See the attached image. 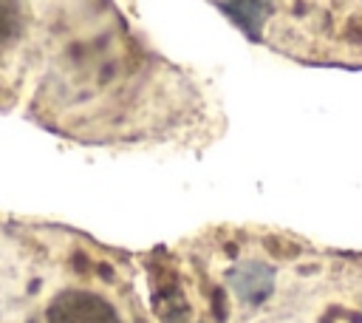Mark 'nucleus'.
I'll return each instance as SVG.
<instances>
[{
    "label": "nucleus",
    "instance_id": "f257e3e1",
    "mask_svg": "<svg viewBox=\"0 0 362 323\" xmlns=\"http://www.w3.org/2000/svg\"><path fill=\"white\" fill-rule=\"evenodd\" d=\"M274 283H277V275H274L272 264H266L260 258H243V261L232 264L226 272V286L235 295V300L243 306L266 303L274 292Z\"/></svg>",
    "mask_w": 362,
    "mask_h": 323
},
{
    "label": "nucleus",
    "instance_id": "f03ea898",
    "mask_svg": "<svg viewBox=\"0 0 362 323\" xmlns=\"http://www.w3.org/2000/svg\"><path fill=\"white\" fill-rule=\"evenodd\" d=\"M25 37V11L23 0H0V65L11 60Z\"/></svg>",
    "mask_w": 362,
    "mask_h": 323
}]
</instances>
